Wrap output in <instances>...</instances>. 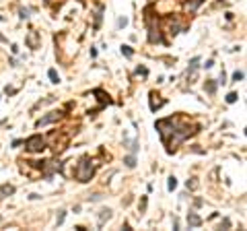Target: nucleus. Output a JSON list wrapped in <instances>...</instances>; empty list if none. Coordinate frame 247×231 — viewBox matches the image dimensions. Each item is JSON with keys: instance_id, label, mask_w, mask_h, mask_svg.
<instances>
[{"instance_id": "obj_1", "label": "nucleus", "mask_w": 247, "mask_h": 231, "mask_svg": "<svg viewBox=\"0 0 247 231\" xmlns=\"http://www.w3.org/2000/svg\"><path fill=\"white\" fill-rule=\"evenodd\" d=\"M157 130H159L161 138H165V136L171 132V138L165 140V144H167L169 153H171V151H175L179 142H183V140L187 138L190 134H194V132H196V130H192V128H190V124H185L181 118H167V120H159V122H157Z\"/></svg>"}, {"instance_id": "obj_2", "label": "nucleus", "mask_w": 247, "mask_h": 231, "mask_svg": "<svg viewBox=\"0 0 247 231\" xmlns=\"http://www.w3.org/2000/svg\"><path fill=\"white\" fill-rule=\"evenodd\" d=\"M93 173H95V165H93V161H91L89 157H82L81 163H78V167H76V171H74L76 180H78V182H89V180L93 178Z\"/></svg>"}, {"instance_id": "obj_3", "label": "nucleus", "mask_w": 247, "mask_h": 231, "mask_svg": "<svg viewBox=\"0 0 247 231\" xmlns=\"http://www.w3.org/2000/svg\"><path fill=\"white\" fill-rule=\"evenodd\" d=\"M25 146H27V151H29V153H41V151L45 149V140L41 138L39 134H33L31 138H27Z\"/></svg>"}, {"instance_id": "obj_4", "label": "nucleus", "mask_w": 247, "mask_h": 231, "mask_svg": "<svg viewBox=\"0 0 247 231\" xmlns=\"http://www.w3.org/2000/svg\"><path fill=\"white\" fill-rule=\"evenodd\" d=\"M25 42H27V46L31 47V50H37L39 47V33L37 31H29L27 37H25Z\"/></svg>"}, {"instance_id": "obj_5", "label": "nucleus", "mask_w": 247, "mask_h": 231, "mask_svg": "<svg viewBox=\"0 0 247 231\" xmlns=\"http://www.w3.org/2000/svg\"><path fill=\"white\" fill-rule=\"evenodd\" d=\"M60 111H49L47 116H43L41 120H37V126H45V124H49V122H56V120H60Z\"/></svg>"}, {"instance_id": "obj_6", "label": "nucleus", "mask_w": 247, "mask_h": 231, "mask_svg": "<svg viewBox=\"0 0 247 231\" xmlns=\"http://www.w3.org/2000/svg\"><path fill=\"white\" fill-rule=\"evenodd\" d=\"M163 105H165V99H161L157 93L153 91V93H150V109H153V111H157V109H159V107H163Z\"/></svg>"}, {"instance_id": "obj_7", "label": "nucleus", "mask_w": 247, "mask_h": 231, "mask_svg": "<svg viewBox=\"0 0 247 231\" xmlns=\"http://www.w3.org/2000/svg\"><path fill=\"white\" fill-rule=\"evenodd\" d=\"M187 223H190V227H200V225H202V219H200L196 213H190V215H187Z\"/></svg>"}, {"instance_id": "obj_8", "label": "nucleus", "mask_w": 247, "mask_h": 231, "mask_svg": "<svg viewBox=\"0 0 247 231\" xmlns=\"http://www.w3.org/2000/svg\"><path fill=\"white\" fill-rule=\"evenodd\" d=\"M10 194H15V186H10V184L0 186V198H6V196H10Z\"/></svg>"}, {"instance_id": "obj_9", "label": "nucleus", "mask_w": 247, "mask_h": 231, "mask_svg": "<svg viewBox=\"0 0 247 231\" xmlns=\"http://www.w3.org/2000/svg\"><path fill=\"white\" fill-rule=\"evenodd\" d=\"M198 64H200V58H194V60L190 62V70H187V77H190V79L196 77V68H198Z\"/></svg>"}, {"instance_id": "obj_10", "label": "nucleus", "mask_w": 247, "mask_h": 231, "mask_svg": "<svg viewBox=\"0 0 247 231\" xmlns=\"http://www.w3.org/2000/svg\"><path fill=\"white\" fill-rule=\"evenodd\" d=\"M204 0H185V10H196Z\"/></svg>"}, {"instance_id": "obj_11", "label": "nucleus", "mask_w": 247, "mask_h": 231, "mask_svg": "<svg viewBox=\"0 0 247 231\" xmlns=\"http://www.w3.org/2000/svg\"><path fill=\"white\" fill-rule=\"evenodd\" d=\"M109 217H111V211H109V208H103V211H101V215H99V225H103V223H105V219H109Z\"/></svg>"}, {"instance_id": "obj_12", "label": "nucleus", "mask_w": 247, "mask_h": 231, "mask_svg": "<svg viewBox=\"0 0 247 231\" xmlns=\"http://www.w3.org/2000/svg\"><path fill=\"white\" fill-rule=\"evenodd\" d=\"M47 77H49V81H52V83H60V74H58L54 68H49V70H47Z\"/></svg>"}, {"instance_id": "obj_13", "label": "nucleus", "mask_w": 247, "mask_h": 231, "mask_svg": "<svg viewBox=\"0 0 247 231\" xmlns=\"http://www.w3.org/2000/svg\"><path fill=\"white\" fill-rule=\"evenodd\" d=\"M101 12H103V6L99 4V6H97V15H95V29H99V23H101Z\"/></svg>"}, {"instance_id": "obj_14", "label": "nucleus", "mask_w": 247, "mask_h": 231, "mask_svg": "<svg viewBox=\"0 0 247 231\" xmlns=\"http://www.w3.org/2000/svg\"><path fill=\"white\" fill-rule=\"evenodd\" d=\"M167 188H169V190H175V188H177V178H173V176H171V178H169Z\"/></svg>"}, {"instance_id": "obj_15", "label": "nucleus", "mask_w": 247, "mask_h": 231, "mask_svg": "<svg viewBox=\"0 0 247 231\" xmlns=\"http://www.w3.org/2000/svg\"><path fill=\"white\" fill-rule=\"evenodd\" d=\"M237 99H239V95H237V93H229V95H227V103H235Z\"/></svg>"}, {"instance_id": "obj_16", "label": "nucleus", "mask_w": 247, "mask_h": 231, "mask_svg": "<svg viewBox=\"0 0 247 231\" xmlns=\"http://www.w3.org/2000/svg\"><path fill=\"white\" fill-rule=\"evenodd\" d=\"M124 161H126V165H128V167H134V165H136V159H134V155H130V157H126Z\"/></svg>"}, {"instance_id": "obj_17", "label": "nucleus", "mask_w": 247, "mask_h": 231, "mask_svg": "<svg viewBox=\"0 0 247 231\" xmlns=\"http://www.w3.org/2000/svg\"><path fill=\"white\" fill-rule=\"evenodd\" d=\"M122 54H124V56H128V58H130V56H132L134 52H132V47H130V46H122Z\"/></svg>"}, {"instance_id": "obj_18", "label": "nucleus", "mask_w": 247, "mask_h": 231, "mask_svg": "<svg viewBox=\"0 0 247 231\" xmlns=\"http://www.w3.org/2000/svg\"><path fill=\"white\" fill-rule=\"evenodd\" d=\"M233 81H235V83H239V81H243V72H241V70H237V72L233 74Z\"/></svg>"}, {"instance_id": "obj_19", "label": "nucleus", "mask_w": 247, "mask_h": 231, "mask_svg": "<svg viewBox=\"0 0 247 231\" xmlns=\"http://www.w3.org/2000/svg\"><path fill=\"white\" fill-rule=\"evenodd\" d=\"M206 89H208V93H214L216 91V85H214L212 81H208V83H206Z\"/></svg>"}, {"instance_id": "obj_20", "label": "nucleus", "mask_w": 247, "mask_h": 231, "mask_svg": "<svg viewBox=\"0 0 247 231\" xmlns=\"http://www.w3.org/2000/svg\"><path fill=\"white\" fill-rule=\"evenodd\" d=\"M136 74H142V77H146V74H148V70H146L144 66H138V68H136Z\"/></svg>"}, {"instance_id": "obj_21", "label": "nucleus", "mask_w": 247, "mask_h": 231, "mask_svg": "<svg viewBox=\"0 0 247 231\" xmlns=\"http://www.w3.org/2000/svg\"><path fill=\"white\" fill-rule=\"evenodd\" d=\"M64 217H66V213H64V211H60V215H58V221H56V223H58V225H62V223H64Z\"/></svg>"}, {"instance_id": "obj_22", "label": "nucleus", "mask_w": 247, "mask_h": 231, "mask_svg": "<svg viewBox=\"0 0 247 231\" xmlns=\"http://www.w3.org/2000/svg\"><path fill=\"white\" fill-rule=\"evenodd\" d=\"M118 25H120V27H126V25H128V19H120Z\"/></svg>"}, {"instance_id": "obj_23", "label": "nucleus", "mask_w": 247, "mask_h": 231, "mask_svg": "<svg viewBox=\"0 0 247 231\" xmlns=\"http://www.w3.org/2000/svg\"><path fill=\"white\" fill-rule=\"evenodd\" d=\"M204 66H206V68H212V66H214V60H206Z\"/></svg>"}, {"instance_id": "obj_24", "label": "nucleus", "mask_w": 247, "mask_h": 231, "mask_svg": "<svg viewBox=\"0 0 247 231\" xmlns=\"http://www.w3.org/2000/svg\"><path fill=\"white\" fill-rule=\"evenodd\" d=\"M196 186H198V182H196V180H192V182H187V188H196Z\"/></svg>"}]
</instances>
